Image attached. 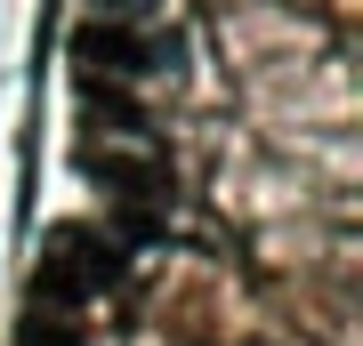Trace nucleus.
<instances>
[{
  "label": "nucleus",
  "instance_id": "f03ea898",
  "mask_svg": "<svg viewBox=\"0 0 363 346\" xmlns=\"http://www.w3.org/2000/svg\"><path fill=\"white\" fill-rule=\"evenodd\" d=\"M73 57L89 64V73H113V81H138V73H154V40H145L138 25H121V16H97V25H81L73 33Z\"/></svg>",
  "mask_w": 363,
  "mask_h": 346
},
{
  "label": "nucleus",
  "instance_id": "20e7f679",
  "mask_svg": "<svg viewBox=\"0 0 363 346\" xmlns=\"http://www.w3.org/2000/svg\"><path fill=\"white\" fill-rule=\"evenodd\" d=\"M81 105L89 121H113V129H145V105L130 89H105V73H81Z\"/></svg>",
  "mask_w": 363,
  "mask_h": 346
},
{
  "label": "nucleus",
  "instance_id": "7ed1b4c3",
  "mask_svg": "<svg viewBox=\"0 0 363 346\" xmlns=\"http://www.w3.org/2000/svg\"><path fill=\"white\" fill-rule=\"evenodd\" d=\"M81 169H89L97 185H113L121 202H162V185H169V169H162L154 154H121V145H89Z\"/></svg>",
  "mask_w": 363,
  "mask_h": 346
},
{
  "label": "nucleus",
  "instance_id": "423d86ee",
  "mask_svg": "<svg viewBox=\"0 0 363 346\" xmlns=\"http://www.w3.org/2000/svg\"><path fill=\"white\" fill-rule=\"evenodd\" d=\"M97 8H121V16H130V8H145V0H97Z\"/></svg>",
  "mask_w": 363,
  "mask_h": 346
},
{
  "label": "nucleus",
  "instance_id": "f257e3e1",
  "mask_svg": "<svg viewBox=\"0 0 363 346\" xmlns=\"http://www.w3.org/2000/svg\"><path fill=\"white\" fill-rule=\"evenodd\" d=\"M121 282V250L105 242L97 226H49L40 233V274H33V298L40 306H81L89 290H113Z\"/></svg>",
  "mask_w": 363,
  "mask_h": 346
},
{
  "label": "nucleus",
  "instance_id": "39448f33",
  "mask_svg": "<svg viewBox=\"0 0 363 346\" xmlns=\"http://www.w3.org/2000/svg\"><path fill=\"white\" fill-rule=\"evenodd\" d=\"M16 346H81V330H73V306H25V330H16Z\"/></svg>",
  "mask_w": 363,
  "mask_h": 346
}]
</instances>
